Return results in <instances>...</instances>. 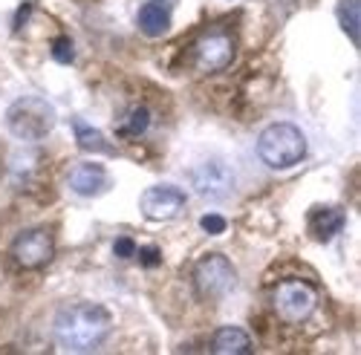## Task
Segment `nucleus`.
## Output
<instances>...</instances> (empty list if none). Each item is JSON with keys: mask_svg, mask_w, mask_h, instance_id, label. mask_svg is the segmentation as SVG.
I'll return each mask as SVG.
<instances>
[{"mask_svg": "<svg viewBox=\"0 0 361 355\" xmlns=\"http://www.w3.org/2000/svg\"><path fill=\"white\" fill-rule=\"evenodd\" d=\"M55 341L64 349L84 352V349H96L104 335L110 332V312L99 304H75L58 312L55 318Z\"/></svg>", "mask_w": 361, "mask_h": 355, "instance_id": "f257e3e1", "label": "nucleus"}, {"mask_svg": "<svg viewBox=\"0 0 361 355\" xmlns=\"http://www.w3.org/2000/svg\"><path fill=\"white\" fill-rule=\"evenodd\" d=\"M257 156L263 165L275 168V170L292 168L307 156V139L289 122L269 125L257 139Z\"/></svg>", "mask_w": 361, "mask_h": 355, "instance_id": "f03ea898", "label": "nucleus"}, {"mask_svg": "<svg viewBox=\"0 0 361 355\" xmlns=\"http://www.w3.org/2000/svg\"><path fill=\"white\" fill-rule=\"evenodd\" d=\"M6 125H9V133L20 142H41L55 127V110L47 99L23 96L12 101V107L6 110Z\"/></svg>", "mask_w": 361, "mask_h": 355, "instance_id": "7ed1b4c3", "label": "nucleus"}, {"mask_svg": "<svg viewBox=\"0 0 361 355\" xmlns=\"http://www.w3.org/2000/svg\"><path fill=\"white\" fill-rule=\"evenodd\" d=\"M318 306V292L307 280H283L272 289V309L283 323H304Z\"/></svg>", "mask_w": 361, "mask_h": 355, "instance_id": "20e7f679", "label": "nucleus"}, {"mask_svg": "<svg viewBox=\"0 0 361 355\" xmlns=\"http://www.w3.org/2000/svg\"><path fill=\"white\" fill-rule=\"evenodd\" d=\"M237 283V272L228 257L223 254H205L197 266H194V286L202 298H226Z\"/></svg>", "mask_w": 361, "mask_h": 355, "instance_id": "39448f33", "label": "nucleus"}, {"mask_svg": "<svg viewBox=\"0 0 361 355\" xmlns=\"http://www.w3.org/2000/svg\"><path fill=\"white\" fill-rule=\"evenodd\" d=\"M231 61H234V38L228 32H223V29L205 32L194 46V64L205 75L223 73Z\"/></svg>", "mask_w": 361, "mask_h": 355, "instance_id": "423d86ee", "label": "nucleus"}, {"mask_svg": "<svg viewBox=\"0 0 361 355\" xmlns=\"http://www.w3.org/2000/svg\"><path fill=\"white\" fill-rule=\"evenodd\" d=\"M12 257L23 269H44V266L55 257V240L44 228H26L15 237L12 243Z\"/></svg>", "mask_w": 361, "mask_h": 355, "instance_id": "0eeeda50", "label": "nucleus"}, {"mask_svg": "<svg viewBox=\"0 0 361 355\" xmlns=\"http://www.w3.org/2000/svg\"><path fill=\"white\" fill-rule=\"evenodd\" d=\"M185 208V194L176 185H154L139 199V211L150 223H168Z\"/></svg>", "mask_w": 361, "mask_h": 355, "instance_id": "6e6552de", "label": "nucleus"}, {"mask_svg": "<svg viewBox=\"0 0 361 355\" xmlns=\"http://www.w3.org/2000/svg\"><path fill=\"white\" fill-rule=\"evenodd\" d=\"M194 188L202 197H226L234 188V173L226 162L220 159H208L194 170Z\"/></svg>", "mask_w": 361, "mask_h": 355, "instance_id": "1a4fd4ad", "label": "nucleus"}, {"mask_svg": "<svg viewBox=\"0 0 361 355\" xmlns=\"http://www.w3.org/2000/svg\"><path fill=\"white\" fill-rule=\"evenodd\" d=\"M107 182V173L102 165L96 162H78L70 168L67 173V185L78 194V197H96Z\"/></svg>", "mask_w": 361, "mask_h": 355, "instance_id": "9d476101", "label": "nucleus"}, {"mask_svg": "<svg viewBox=\"0 0 361 355\" xmlns=\"http://www.w3.org/2000/svg\"><path fill=\"white\" fill-rule=\"evenodd\" d=\"M341 225H344V211L341 208H315L310 214V231L321 243L333 240V237L341 231Z\"/></svg>", "mask_w": 361, "mask_h": 355, "instance_id": "9b49d317", "label": "nucleus"}, {"mask_svg": "<svg viewBox=\"0 0 361 355\" xmlns=\"http://www.w3.org/2000/svg\"><path fill=\"white\" fill-rule=\"evenodd\" d=\"M249 349H252V341H249L246 330H240V327H223L212 338V352H217V355H240Z\"/></svg>", "mask_w": 361, "mask_h": 355, "instance_id": "f8f14e48", "label": "nucleus"}, {"mask_svg": "<svg viewBox=\"0 0 361 355\" xmlns=\"http://www.w3.org/2000/svg\"><path fill=\"white\" fill-rule=\"evenodd\" d=\"M139 29L150 38H159L171 29V12L162 6V4H145L139 9V18H136Z\"/></svg>", "mask_w": 361, "mask_h": 355, "instance_id": "ddd939ff", "label": "nucleus"}, {"mask_svg": "<svg viewBox=\"0 0 361 355\" xmlns=\"http://www.w3.org/2000/svg\"><path fill=\"white\" fill-rule=\"evenodd\" d=\"M358 15H361V0H338V23L350 41H358Z\"/></svg>", "mask_w": 361, "mask_h": 355, "instance_id": "4468645a", "label": "nucleus"}, {"mask_svg": "<svg viewBox=\"0 0 361 355\" xmlns=\"http://www.w3.org/2000/svg\"><path fill=\"white\" fill-rule=\"evenodd\" d=\"M75 139H78V144L84 147V151H110V144L102 136V130L90 127L84 122H75Z\"/></svg>", "mask_w": 361, "mask_h": 355, "instance_id": "2eb2a0df", "label": "nucleus"}, {"mask_svg": "<svg viewBox=\"0 0 361 355\" xmlns=\"http://www.w3.org/2000/svg\"><path fill=\"white\" fill-rule=\"evenodd\" d=\"M147 125H150V113H147V107H133V113L128 116L125 130H128L130 136H142V133L147 130Z\"/></svg>", "mask_w": 361, "mask_h": 355, "instance_id": "dca6fc26", "label": "nucleus"}, {"mask_svg": "<svg viewBox=\"0 0 361 355\" xmlns=\"http://www.w3.org/2000/svg\"><path fill=\"white\" fill-rule=\"evenodd\" d=\"M73 55H75V49H73V41L70 38H58L52 44V58H55L58 64H73Z\"/></svg>", "mask_w": 361, "mask_h": 355, "instance_id": "f3484780", "label": "nucleus"}, {"mask_svg": "<svg viewBox=\"0 0 361 355\" xmlns=\"http://www.w3.org/2000/svg\"><path fill=\"white\" fill-rule=\"evenodd\" d=\"M200 225H202V231L205 234H223L226 231V217L223 214H205L202 220H200Z\"/></svg>", "mask_w": 361, "mask_h": 355, "instance_id": "a211bd4d", "label": "nucleus"}, {"mask_svg": "<svg viewBox=\"0 0 361 355\" xmlns=\"http://www.w3.org/2000/svg\"><path fill=\"white\" fill-rule=\"evenodd\" d=\"M113 254L128 260V257H133V254H136V243L130 240V237H118V240L113 243Z\"/></svg>", "mask_w": 361, "mask_h": 355, "instance_id": "6ab92c4d", "label": "nucleus"}, {"mask_svg": "<svg viewBox=\"0 0 361 355\" xmlns=\"http://www.w3.org/2000/svg\"><path fill=\"white\" fill-rule=\"evenodd\" d=\"M139 257H142V266H159V260H162V254H159L157 246H145L139 251Z\"/></svg>", "mask_w": 361, "mask_h": 355, "instance_id": "aec40b11", "label": "nucleus"}]
</instances>
